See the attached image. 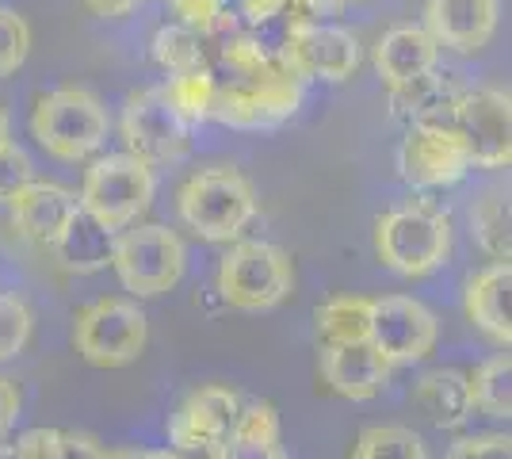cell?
<instances>
[{
	"label": "cell",
	"instance_id": "6da1fadb",
	"mask_svg": "<svg viewBox=\"0 0 512 459\" xmlns=\"http://www.w3.org/2000/svg\"><path fill=\"white\" fill-rule=\"evenodd\" d=\"M299 104L302 81L283 62H272L253 73H218L211 119L234 131H264L291 119Z\"/></svg>",
	"mask_w": 512,
	"mask_h": 459
},
{
	"label": "cell",
	"instance_id": "7a4b0ae2",
	"mask_svg": "<svg viewBox=\"0 0 512 459\" xmlns=\"http://www.w3.org/2000/svg\"><path fill=\"white\" fill-rule=\"evenodd\" d=\"M375 253L390 272L406 280L436 272L451 253L448 215L432 203H402L386 211L375 222Z\"/></svg>",
	"mask_w": 512,
	"mask_h": 459
},
{
	"label": "cell",
	"instance_id": "3957f363",
	"mask_svg": "<svg viewBox=\"0 0 512 459\" xmlns=\"http://www.w3.org/2000/svg\"><path fill=\"white\" fill-rule=\"evenodd\" d=\"M180 219L203 241H237L256 219V192L234 165H211L184 180Z\"/></svg>",
	"mask_w": 512,
	"mask_h": 459
},
{
	"label": "cell",
	"instance_id": "277c9868",
	"mask_svg": "<svg viewBox=\"0 0 512 459\" xmlns=\"http://www.w3.org/2000/svg\"><path fill=\"white\" fill-rule=\"evenodd\" d=\"M111 119L96 92L88 88H54L39 96L31 111V134L58 161H85L107 142Z\"/></svg>",
	"mask_w": 512,
	"mask_h": 459
},
{
	"label": "cell",
	"instance_id": "5b68a950",
	"mask_svg": "<svg viewBox=\"0 0 512 459\" xmlns=\"http://www.w3.org/2000/svg\"><path fill=\"white\" fill-rule=\"evenodd\" d=\"M295 291L291 257L272 241H234L218 264V295L222 303L245 314L276 310Z\"/></svg>",
	"mask_w": 512,
	"mask_h": 459
},
{
	"label": "cell",
	"instance_id": "8992f818",
	"mask_svg": "<svg viewBox=\"0 0 512 459\" xmlns=\"http://www.w3.org/2000/svg\"><path fill=\"white\" fill-rule=\"evenodd\" d=\"M111 268L127 291H134L138 299H153L184 280L188 249L180 234L161 222H130V230L111 241Z\"/></svg>",
	"mask_w": 512,
	"mask_h": 459
},
{
	"label": "cell",
	"instance_id": "52a82bcc",
	"mask_svg": "<svg viewBox=\"0 0 512 459\" xmlns=\"http://www.w3.org/2000/svg\"><path fill=\"white\" fill-rule=\"evenodd\" d=\"M153 188L157 180L146 161H138L134 153H107L85 169L77 203L88 219H96L115 234L138 222V215H146V207L153 203Z\"/></svg>",
	"mask_w": 512,
	"mask_h": 459
},
{
	"label": "cell",
	"instance_id": "ba28073f",
	"mask_svg": "<svg viewBox=\"0 0 512 459\" xmlns=\"http://www.w3.org/2000/svg\"><path fill=\"white\" fill-rule=\"evenodd\" d=\"M150 341V322L130 299H96L73 322V349L96 368H127Z\"/></svg>",
	"mask_w": 512,
	"mask_h": 459
},
{
	"label": "cell",
	"instance_id": "9c48e42d",
	"mask_svg": "<svg viewBox=\"0 0 512 459\" xmlns=\"http://www.w3.org/2000/svg\"><path fill=\"white\" fill-rule=\"evenodd\" d=\"M283 69L299 81H329L341 85L360 69V39L337 23L325 20H291L283 46L276 50Z\"/></svg>",
	"mask_w": 512,
	"mask_h": 459
},
{
	"label": "cell",
	"instance_id": "30bf717a",
	"mask_svg": "<svg viewBox=\"0 0 512 459\" xmlns=\"http://www.w3.org/2000/svg\"><path fill=\"white\" fill-rule=\"evenodd\" d=\"M188 123L172 111L165 88H142L123 108V142L127 153L146 161L150 169L176 165L188 153Z\"/></svg>",
	"mask_w": 512,
	"mask_h": 459
},
{
	"label": "cell",
	"instance_id": "8fae6325",
	"mask_svg": "<svg viewBox=\"0 0 512 459\" xmlns=\"http://www.w3.org/2000/svg\"><path fill=\"white\" fill-rule=\"evenodd\" d=\"M440 322L421 299L409 295H386L371 299V333L367 341L383 356L390 368L398 364H421L436 349Z\"/></svg>",
	"mask_w": 512,
	"mask_h": 459
},
{
	"label": "cell",
	"instance_id": "7c38bea8",
	"mask_svg": "<svg viewBox=\"0 0 512 459\" xmlns=\"http://www.w3.org/2000/svg\"><path fill=\"white\" fill-rule=\"evenodd\" d=\"M459 138L467 142L470 165L501 169L512 161V100L501 88H463L455 123Z\"/></svg>",
	"mask_w": 512,
	"mask_h": 459
},
{
	"label": "cell",
	"instance_id": "4fadbf2b",
	"mask_svg": "<svg viewBox=\"0 0 512 459\" xmlns=\"http://www.w3.org/2000/svg\"><path fill=\"white\" fill-rule=\"evenodd\" d=\"M467 142L455 127H406L398 146V173L413 188H451L470 173Z\"/></svg>",
	"mask_w": 512,
	"mask_h": 459
},
{
	"label": "cell",
	"instance_id": "5bb4252c",
	"mask_svg": "<svg viewBox=\"0 0 512 459\" xmlns=\"http://www.w3.org/2000/svg\"><path fill=\"white\" fill-rule=\"evenodd\" d=\"M463 85L448 69H425L390 88V111L406 127H451Z\"/></svg>",
	"mask_w": 512,
	"mask_h": 459
},
{
	"label": "cell",
	"instance_id": "9a60e30c",
	"mask_svg": "<svg viewBox=\"0 0 512 459\" xmlns=\"http://www.w3.org/2000/svg\"><path fill=\"white\" fill-rule=\"evenodd\" d=\"M425 31L436 46L478 54L497 31V0H428Z\"/></svg>",
	"mask_w": 512,
	"mask_h": 459
},
{
	"label": "cell",
	"instance_id": "2e32d148",
	"mask_svg": "<svg viewBox=\"0 0 512 459\" xmlns=\"http://www.w3.org/2000/svg\"><path fill=\"white\" fill-rule=\"evenodd\" d=\"M8 207H12V226L23 238L39 241V245H50L69 226V219L81 211L77 196L62 184H54V180L23 184L20 192L8 199Z\"/></svg>",
	"mask_w": 512,
	"mask_h": 459
},
{
	"label": "cell",
	"instance_id": "e0dca14e",
	"mask_svg": "<svg viewBox=\"0 0 512 459\" xmlns=\"http://www.w3.org/2000/svg\"><path fill=\"white\" fill-rule=\"evenodd\" d=\"M321 375L333 387V394L367 402L386 391L390 383V364L375 352L371 341H352V345H325L321 352Z\"/></svg>",
	"mask_w": 512,
	"mask_h": 459
},
{
	"label": "cell",
	"instance_id": "ac0fdd59",
	"mask_svg": "<svg viewBox=\"0 0 512 459\" xmlns=\"http://www.w3.org/2000/svg\"><path fill=\"white\" fill-rule=\"evenodd\" d=\"M467 318L490 337L493 345L509 349L512 341V268L509 261H493L486 268H478L470 276L467 295Z\"/></svg>",
	"mask_w": 512,
	"mask_h": 459
},
{
	"label": "cell",
	"instance_id": "d6986e66",
	"mask_svg": "<svg viewBox=\"0 0 512 459\" xmlns=\"http://www.w3.org/2000/svg\"><path fill=\"white\" fill-rule=\"evenodd\" d=\"M241 410V398L226 387L192 391L169 417V444L180 440H226Z\"/></svg>",
	"mask_w": 512,
	"mask_h": 459
},
{
	"label": "cell",
	"instance_id": "ffe728a7",
	"mask_svg": "<svg viewBox=\"0 0 512 459\" xmlns=\"http://www.w3.org/2000/svg\"><path fill=\"white\" fill-rule=\"evenodd\" d=\"M436 50L440 46L432 43L425 27H413V23H402V27H390L383 39L375 43V73L386 88L402 85L409 77L425 73V69L436 66Z\"/></svg>",
	"mask_w": 512,
	"mask_h": 459
},
{
	"label": "cell",
	"instance_id": "44dd1931",
	"mask_svg": "<svg viewBox=\"0 0 512 459\" xmlns=\"http://www.w3.org/2000/svg\"><path fill=\"white\" fill-rule=\"evenodd\" d=\"M409 398L440 429H459L474 414L467 372H459V368H432V372H425L417 379V387H413Z\"/></svg>",
	"mask_w": 512,
	"mask_h": 459
},
{
	"label": "cell",
	"instance_id": "7402d4cb",
	"mask_svg": "<svg viewBox=\"0 0 512 459\" xmlns=\"http://www.w3.org/2000/svg\"><path fill=\"white\" fill-rule=\"evenodd\" d=\"M111 241H115L111 230H104L96 219H88L85 211H77L62 234L50 241V249L69 272H100L111 264Z\"/></svg>",
	"mask_w": 512,
	"mask_h": 459
},
{
	"label": "cell",
	"instance_id": "603a6c76",
	"mask_svg": "<svg viewBox=\"0 0 512 459\" xmlns=\"http://www.w3.org/2000/svg\"><path fill=\"white\" fill-rule=\"evenodd\" d=\"M230 459H287L279 444V414L272 402H249L237 410V421L226 437Z\"/></svg>",
	"mask_w": 512,
	"mask_h": 459
},
{
	"label": "cell",
	"instance_id": "cb8c5ba5",
	"mask_svg": "<svg viewBox=\"0 0 512 459\" xmlns=\"http://www.w3.org/2000/svg\"><path fill=\"white\" fill-rule=\"evenodd\" d=\"M314 322H318L321 345L367 341V333H371V299H363V295H333V299H325L318 306Z\"/></svg>",
	"mask_w": 512,
	"mask_h": 459
},
{
	"label": "cell",
	"instance_id": "d4e9b609",
	"mask_svg": "<svg viewBox=\"0 0 512 459\" xmlns=\"http://www.w3.org/2000/svg\"><path fill=\"white\" fill-rule=\"evenodd\" d=\"M470 402L474 410L486 417H509L512 414V360L509 352H497L490 360H482L474 372L467 375Z\"/></svg>",
	"mask_w": 512,
	"mask_h": 459
},
{
	"label": "cell",
	"instance_id": "484cf974",
	"mask_svg": "<svg viewBox=\"0 0 512 459\" xmlns=\"http://www.w3.org/2000/svg\"><path fill=\"white\" fill-rule=\"evenodd\" d=\"M165 88V100L172 104V111L188 123V127H199L203 119H211V104H214V88H218V73L211 66L192 69V73H176L169 77Z\"/></svg>",
	"mask_w": 512,
	"mask_h": 459
},
{
	"label": "cell",
	"instance_id": "4316f807",
	"mask_svg": "<svg viewBox=\"0 0 512 459\" xmlns=\"http://www.w3.org/2000/svg\"><path fill=\"white\" fill-rule=\"evenodd\" d=\"M470 230L478 245L490 253L493 261H509L512 257V234H509V192L493 188L478 199V207L470 211Z\"/></svg>",
	"mask_w": 512,
	"mask_h": 459
},
{
	"label": "cell",
	"instance_id": "83f0119b",
	"mask_svg": "<svg viewBox=\"0 0 512 459\" xmlns=\"http://www.w3.org/2000/svg\"><path fill=\"white\" fill-rule=\"evenodd\" d=\"M153 62L165 69L169 77L176 73H192V69L207 66V50H203V35H195L184 23H169L153 35Z\"/></svg>",
	"mask_w": 512,
	"mask_h": 459
},
{
	"label": "cell",
	"instance_id": "f1b7e54d",
	"mask_svg": "<svg viewBox=\"0 0 512 459\" xmlns=\"http://www.w3.org/2000/svg\"><path fill=\"white\" fill-rule=\"evenodd\" d=\"M352 459H428V452L425 440L406 425H367L356 437Z\"/></svg>",
	"mask_w": 512,
	"mask_h": 459
},
{
	"label": "cell",
	"instance_id": "f546056e",
	"mask_svg": "<svg viewBox=\"0 0 512 459\" xmlns=\"http://www.w3.org/2000/svg\"><path fill=\"white\" fill-rule=\"evenodd\" d=\"M176 23L192 27L195 35H218L230 27V0H169Z\"/></svg>",
	"mask_w": 512,
	"mask_h": 459
},
{
	"label": "cell",
	"instance_id": "4dcf8cb0",
	"mask_svg": "<svg viewBox=\"0 0 512 459\" xmlns=\"http://www.w3.org/2000/svg\"><path fill=\"white\" fill-rule=\"evenodd\" d=\"M31 54V27L20 12L0 8V77H12Z\"/></svg>",
	"mask_w": 512,
	"mask_h": 459
},
{
	"label": "cell",
	"instance_id": "1f68e13d",
	"mask_svg": "<svg viewBox=\"0 0 512 459\" xmlns=\"http://www.w3.org/2000/svg\"><path fill=\"white\" fill-rule=\"evenodd\" d=\"M31 341V310L16 295H0V360L20 356Z\"/></svg>",
	"mask_w": 512,
	"mask_h": 459
},
{
	"label": "cell",
	"instance_id": "d6a6232c",
	"mask_svg": "<svg viewBox=\"0 0 512 459\" xmlns=\"http://www.w3.org/2000/svg\"><path fill=\"white\" fill-rule=\"evenodd\" d=\"M218 62H222L226 73H253V69L272 66L279 58H276V50H268V46L260 43V39H253V35H230V39L222 43V50H218Z\"/></svg>",
	"mask_w": 512,
	"mask_h": 459
},
{
	"label": "cell",
	"instance_id": "836d02e7",
	"mask_svg": "<svg viewBox=\"0 0 512 459\" xmlns=\"http://www.w3.org/2000/svg\"><path fill=\"white\" fill-rule=\"evenodd\" d=\"M31 180H35V165H31L27 150L16 142H4L0 146V203H8Z\"/></svg>",
	"mask_w": 512,
	"mask_h": 459
},
{
	"label": "cell",
	"instance_id": "e575fe53",
	"mask_svg": "<svg viewBox=\"0 0 512 459\" xmlns=\"http://www.w3.org/2000/svg\"><path fill=\"white\" fill-rule=\"evenodd\" d=\"M448 459H512L509 433H474L451 444Z\"/></svg>",
	"mask_w": 512,
	"mask_h": 459
},
{
	"label": "cell",
	"instance_id": "d590c367",
	"mask_svg": "<svg viewBox=\"0 0 512 459\" xmlns=\"http://www.w3.org/2000/svg\"><path fill=\"white\" fill-rule=\"evenodd\" d=\"M62 440H65L62 429H46V425H39V429H27V433L16 437L12 456L16 459H58L62 456Z\"/></svg>",
	"mask_w": 512,
	"mask_h": 459
},
{
	"label": "cell",
	"instance_id": "8d00e7d4",
	"mask_svg": "<svg viewBox=\"0 0 512 459\" xmlns=\"http://www.w3.org/2000/svg\"><path fill=\"white\" fill-rule=\"evenodd\" d=\"M169 459H230L226 440H180L165 448Z\"/></svg>",
	"mask_w": 512,
	"mask_h": 459
},
{
	"label": "cell",
	"instance_id": "74e56055",
	"mask_svg": "<svg viewBox=\"0 0 512 459\" xmlns=\"http://www.w3.org/2000/svg\"><path fill=\"white\" fill-rule=\"evenodd\" d=\"M16 417H20V391L8 375H0V440L12 433Z\"/></svg>",
	"mask_w": 512,
	"mask_h": 459
},
{
	"label": "cell",
	"instance_id": "f35d334b",
	"mask_svg": "<svg viewBox=\"0 0 512 459\" xmlns=\"http://www.w3.org/2000/svg\"><path fill=\"white\" fill-rule=\"evenodd\" d=\"M241 16L260 27V23H272L279 16H287V0H241Z\"/></svg>",
	"mask_w": 512,
	"mask_h": 459
},
{
	"label": "cell",
	"instance_id": "ab89813d",
	"mask_svg": "<svg viewBox=\"0 0 512 459\" xmlns=\"http://www.w3.org/2000/svg\"><path fill=\"white\" fill-rule=\"evenodd\" d=\"M58 459H104V448L92 437H85V433H65Z\"/></svg>",
	"mask_w": 512,
	"mask_h": 459
},
{
	"label": "cell",
	"instance_id": "60d3db41",
	"mask_svg": "<svg viewBox=\"0 0 512 459\" xmlns=\"http://www.w3.org/2000/svg\"><path fill=\"white\" fill-rule=\"evenodd\" d=\"M337 8L329 0H287V20H325Z\"/></svg>",
	"mask_w": 512,
	"mask_h": 459
},
{
	"label": "cell",
	"instance_id": "b9f144b4",
	"mask_svg": "<svg viewBox=\"0 0 512 459\" xmlns=\"http://www.w3.org/2000/svg\"><path fill=\"white\" fill-rule=\"evenodd\" d=\"M92 16H100V20H119V16H127L134 12L142 0H81Z\"/></svg>",
	"mask_w": 512,
	"mask_h": 459
},
{
	"label": "cell",
	"instance_id": "7bdbcfd3",
	"mask_svg": "<svg viewBox=\"0 0 512 459\" xmlns=\"http://www.w3.org/2000/svg\"><path fill=\"white\" fill-rule=\"evenodd\" d=\"M104 459H169V452H138V448H119V452H104Z\"/></svg>",
	"mask_w": 512,
	"mask_h": 459
},
{
	"label": "cell",
	"instance_id": "ee69618b",
	"mask_svg": "<svg viewBox=\"0 0 512 459\" xmlns=\"http://www.w3.org/2000/svg\"><path fill=\"white\" fill-rule=\"evenodd\" d=\"M4 142H12V127H8V115H4V108H0V146Z\"/></svg>",
	"mask_w": 512,
	"mask_h": 459
},
{
	"label": "cell",
	"instance_id": "f6af8a7d",
	"mask_svg": "<svg viewBox=\"0 0 512 459\" xmlns=\"http://www.w3.org/2000/svg\"><path fill=\"white\" fill-rule=\"evenodd\" d=\"M0 459H16L12 456V444H0Z\"/></svg>",
	"mask_w": 512,
	"mask_h": 459
},
{
	"label": "cell",
	"instance_id": "bcb514c9",
	"mask_svg": "<svg viewBox=\"0 0 512 459\" xmlns=\"http://www.w3.org/2000/svg\"><path fill=\"white\" fill-rule=\"evenodd\" d=\"M333 8H344V4H360V0H329Z\"/></svg>",
	"mask_w": 512,
	"mask_h": 459
}]
</instances>
